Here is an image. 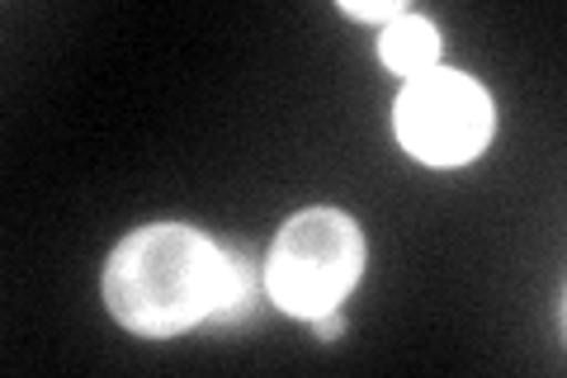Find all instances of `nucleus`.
I'll return each instance as SVG.
<instances>
[{
  "instance_id": "obj_1",
  "label": "nucleus",
  "mask_w": 567,
  "mask_h": 378,
  "mask_svg": "<svg viewBox=\"0 0 567 378\" xmlns=\"http://www.w3.org/2000/svg\"><path fill=\"white\" fill-rule=\"evenodd\" d=\"M227 298V251L185 223H152L114 246L104 303L137 336H175L218 317Z\"/></svg>"
},
{
  "instance_id": "obj_2",
  "label": "nucleus",
  "mask_w": 567,
  "mask_h": 378,
  "mask_svg": "<svg viewBox=\"0 0 567 378\" xmlns=\"http://www.w3.org/2000/svg\"><path fill=\"white\" fill-rule=\"evenodd\" d=\"M364 275V232L336 208H308L284 223L265 260V294L293 317L336 313Z\"/></svg>"
},
{
  "instance_id": "obj_3",
  "label": "nucleus",
  "mask_w": 567,
  "mask_h": 378,
  "mask_svg": "<svg viewBox=\"0 0 567 378\" xmlns=\"http://www.w3.org/2000/svg\"><path fill=\"white\" fill-rule=\"evenodd\" d=\"M393 129L425 166H464L492 137V100L464 71L431 67L402 85Z\"/></svg>"
},
{
  "instance_id": "obj_4",
  "label": "nucleus",
  "mask_w": 567,
  "mask_h": 378,
  "mask_svg": "<svg viewBox=\"0 0 567 378\" xmlns=\"http://www.w3.org/2000/svg\"><path fill=\"white\" fill-rule=\"evenodd\" d=\"M379 58L398 71V76H421L440 58V33L421 14H402L379 33Z\"/></svg>"
},
{
  "instance_id": "obj_5",
  "label": "nucleus",
  "mask_w": 567,
  "mask_h": 378,
  "mask_svg": "<svg viewBox=\"0 0 567 378\" xmlns=\"http://www.w3.org/2000/svg\"><path fill=\"white\" fill-rule=\"evenodd\" d=\"M341 10L354 14V20H379V24H393V20H402V14H406L402 0H383V6H360V0H346Z\"/></svg>"
},
{
  "instance_id": "obj_6",
  "label": "nucleus",
  "mask_w": 567,
  "mask_h": 378,
  "mask_svg": "<svg viewBox=\"0 0 567 378\" xmlns=\"http://www.w3.org/2000/svg\"><path fill=\"white\" fill-rule=\"evenodd\" d=\"M312 331H317V340H336V336H341V317H336V313L312 317Z\"/></svg>"
}]
</instances>
